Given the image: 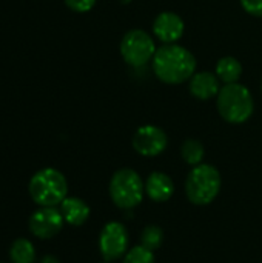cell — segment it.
Masks as SVG:
<instances>
[{
	"label": "cell",
	"instance_id": "obj_21",
	"mask_svg": "<svg viewBox=\"0 0 262 263\" xmlns=\"http://www.w3.org/2000/svg\"><path fill=\"white\" fill-rule=\"evenodd\" d=\"M40 263H60V262H59L54 256H45Z\"/></svg>",
	"mask_w": 262,
	"mask_h": 263
},
{
	"label": "cell",
	"instance_id": "obj_12",
	"mask_svg": "<svg viewBox=\"0 0 262 263\" xmlns=\"http://www.w3.org/2000/svg\"><path fill=\"white\" fill-rule=\"evenodd\" d=\"M174 194V183L171 177L162 171H153L145 180V196L158 203L168 202Z\"/></svg>",
	"mask_w": 262,
	"mask_h": 263
},
{
	"label": "cell",
	"instance_id": "obj_7",
	"mask_svg": "<svg viewBox=\"0 0 262 263\" xmlns=\"http://www.w3.org/2000/svg\"><path fill=\"white\" fill-rule=\"evenodd\" d=\"M128 231L120 222H108L99 236V251L105 262H114L127 254Z\"/></svg>",
	"mask_w": 262,
	"mask_h": 263
},
{
	"label": "cell",
	"instance_id": "obj_11",
	"mask_svg": "<svg viewBox=\"0 0 262 263\" xmlns=\"http://www.w3.org/2000/svg\"><path fill=\"white\" fill-rule=\"evenodd\" d=\"M221 80L216 74L208 71L195 72L193 77L188 80V89L193 97L198 100H210L216 97L221 91Z\"/></svg>",
	"mask_w": 262,
	"mask_h": 263
},
{
	"label": "cell",
	"instance_id": "obj_24",
	"mask_svg": "<svg viewBox=\"0 0 262 263\" xmlns=\"http://www.w3.org/2000/svg\"><path fill=\"white\" fill-rule=\"evenodd\" d=\"M105 263H111V262H105Z\"/></svg>",
	"mask_w": 262,
	"mask_h": 263
},
{
	"label": "cell",
	"instance_id": "obj_6",
	"mask_svg": "<svg viewBox=\"0 0 262 263\" xmlns=\"http://www.w3.org/2000/svg\"><path fill=\"white\" fill-rule=\"evenodd\" d=\"M120 55L133 68H142L153 60L156 45L153 37L144 29H130L120 40Z\"/></svg>",
	"mask_w": 262,
	"mask_h": 263
},
{
	"label": "cell",
	"instance_id": "obj_9",
	"mask_svg": "<svg viewBox=\"0 0 262 263\" xmlns=\"http://www.w3.org/2000/svg\"><path fill=\"white\" fill-rule=\"evenodd\" d=\"M133 148L144 157H156L162 154L168 146V137L165 131L156 125H142L133 136Z\"/></svg>",
	"mask_w": 262,
	"mask_h": 263
},
{
	"label": "cell",
	"instance_id": "obj_4",
	"mask_svg": "<svg viewBox=\"0 0 262 263\" xmlns=\"http://www.w3.org/2000/svg\"><path fill=\"white\" fill-rule=\"evenodd\" d=\"M221 186L222 179L218 168L208 163H201L190 170L185 180V194L193 205L207 206L218 197Z\"/></svg>",
	"mask_w": 262,
	"mask_h": 263
},
{
	"label": "cell",
	"instance_id": "obj_22",
	"mask_svg": "<svg viewBox=\"0 0 262 263\" xmlns=\"http://www.w3.org/2000/svg\"><path fill=\"white\" fill-rule=\"evenodd\" d=\"M130 2H131V0H120V3H124V5H125V3H130Z\"/></svg>",
	"mask_w": 262,
	"mask_h": 263
},
{
	"label": "cell",
	"instance_id": "obj_19",
	"mask_svg": "<svg viewBox=\"0 0 262 263\" xmlns=\"http://www.w3.org/2000/svg\"><path fill=\"white\" fill-rule=\"evenodd\" d=\"M63 2L71 11L79 12V14L91 11L96 5V0H63Z\"/></svg>",
	"mask_w": 262,
	"mask_h": 263
},
{
	"label": "cell",
	"instance_id": "obj_5",
	"mask_svg": "<svg viewBox=\"0 0 262 263\" xmlns=\"http://www.w3.org/2000/svg\"><path fill=\"white\" fill-rule=\"evenodd\" d=\"M145 196V182L131 168L117 170L110 180V197L120 210H133Z\"/></svg>",
	"mask_w": 262,
	"mask_h": 263
},
{
	"label": "cell",
	"instance_id": "obj_1",
	"mask_svg": "<svg viewBox=\"0 0 262 263\" xmlns=\"http://www.w3.org/2000/svg\"><path fill=\"white\" fill-rule=\"evenodd\" d=\"M154 76L167 85H181L196 72V57L187 48L171 43L156 49L151 60Z\"/></svg>",
	"mask_w": 262,
	"mask_h": 263
},
{
	"label": "cell",
	"instance_id": "obj_16",
	"mask_svg": "<svg viewBox=\"0 0 262 263\" xmlns=\"http://www.w3.org/2000/svg\"><path fill=\"white\" fill-rule=\"evenodd\" d=\"M181 156L184 162L190 166L201 165L205 157V148L204 145L196 139H187L181 146Z\"/></svg>",
	"mask_w": 262,
	"mask_h": 263
},
{
	"label": "cell",
	"instance_id": "obj_8",
	"mask_svg": "<svg viewBox=\"0 0 262 263\" xmlns=\"http://www.w3.org/2000/svg\"><path fill=\"white\" fill-rule=\"evenodd\" d=\"M65 225V219L56 206H39L28 220L29 231L40 240H48L57 236Z\"/></svg>",
	"mask_w": 262,
	"mask_h": 263
},
{
	"label": "cell",
	"instance_id": "obj_23",
	"mask_svg": "<svg viewBox=\"0 0 262 263\" xmlns=\"http://www.w3.org/2000/svg\"><path fill=\"white\" fill-rule=\"evenodd\" d=\"M261 88H262V82H261Z\"/></svg>",
	"mask_w": 262,
	"mask_h": 263
},
{
	"label": "cell",
	"instance_id": "obj_15",
	"mask_svg": "<svg viewBox=\"0 0 262 263\" xmlns=\"http://www.w3.org/2000/svg\"><path fill=\"white\" fill-rule=\"evenodd\" d=\"M11 263H34L36 262V247L28 239H15L9 248Z\"/></svg>",
	"mask_w": 262,
	"mask_h": 263
},
{
	"label": "cell",
	"instance_id": "obj_25",
	"mask_svg": "<svg viewBox=\"0 0 262 263\" xmlns=\"http://www.w3.org/2000/svg\"><path fill=\"white\" fill-rule=\"evenodd\" d=\"M0 263H3V262H0Z\"/></svg>",
	"mask_w": 262,
	"mask_h": 263
},
{
	"label": "cell",
	"instance_id": "obj_17",
	"mask_svg": "<svg viewBox=\"0 0 262 263\" xmlns=\"http://www.w3.org/2000/svg\"><path fill=\"white\" fill-rule=\"evenodd\" d=\"M162 243H164V231L161 227L148 225L144 228L141 234V245H144L145 248L151 251H156L162 247Z\"/></svg>",
	"mask_w": 262,
	"mask_h": 263
},
{
	"label": "cell",
	"instance_id": "obj_14",
	"mask_svg": "<svg viewBox=\"0 0 262 263\" xmlns=\"http://www.w3.org/2000/svg\"><path fill=\"white\" fill-rule=\"evenodd\" d=\"M215 74L218 76V79L224 83V85H230V83H238V80L242 76V65L238 59L227 55L218 60L216 63V69Z\"/></svg>",
	"mask_w": 262,
	"mask_h": 263
},
{
	"label": "cell",
	"instance_id": "obj_13",
	"mask_svg": "<svg viewBox=\"0 0 262 263\" xmlns=\"http://www.w3.org/2000/svg\"><path fill=\"white\" fill-rule=\"evenodd\" d=\"M59 210L65 219V223L71 227H82L91 214L88 203L79 197H66L59 205Z\"/></svg>",
	"mask_w": 262,
	"mask_h": 263
},
{
	"label": "cell",
	"instance_id": "obj_20",
	"mask_svg": "<svg viewBox=\"0 0 262 263\" xmlns=\"http://www.w3.org/2000/svg\"><path fill=\"white\" fill-rule=\"evenodd\" d=\"M241 6L250 15L262 17V0H241Z\"/></svg>",
	"mask_w": 262,
	"mask_h": 263
},
{
	"label": "cell",
	"instance_id": "obj_3",
	"mask_svg": "<svg viewBox=\"0 0 262 263\" xmlns=\"http://www.w3.org/2000/svg\"><path fill=\"white\" fill-rule=\"evenodd\" d=\"M31 199L39 206H57L68 197V182L56 168L39 170L28 183Z\"/></svg>",
	"mask_w": 262,
	"mask_h": 263
},
{
	"label": "cell",
	"instance_id": "obj_10",
	"mask_svg": "<svg viewBox=\"0 0 262 263\" xmlns=\"http://www.w3.org/2000/svg\"><path fill=\"white\" fill-rule=\"evenodd\" d=\"M185 25L181 15L171 11L161 12L153 22V34L165 45L176 43L184 35Z\"/></svg>",
	"mask_w": 262,
	"mask_h": 263
},
{
	"label": "cell",
	"instance_id": "obj_2",
	"mask_svg": "<svg viewBox=\"0 0 262 263\" xmlns=\"http://www.w3.org/2000/svg\"><path fill=\"white\" fill-rule=\"evenodd\" d=\"M216 108L225 122L232 125H241L252 117L255 111V102L249 88L241 83H230L224 85L216 96Z\"/></svg>",
	"mask_w": 262,
	"mask_h": 263
},
{
	"label": "cell",
	"instance_id": "obj_18",
	"mask_svg": "<svg viewBox=\"0 0 262 263\" xmlns=\"http://www.w3.org/2000/svg\"><path fill=\"white\" fill-rule=\"evenodd\" d=\"M122 263H156L154 259V251L145 248L144 245L133 247L127 254L124 256Z\"/></svg>",
	"mask_w": 262,
	"mask_h": 263
}]
</instances>
